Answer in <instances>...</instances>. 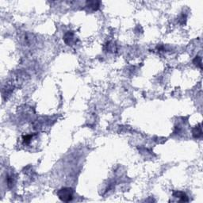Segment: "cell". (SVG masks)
<instances>
[{
    "mask_svg": "<svg viewBox=\"0 0 203 203\" xmlns=\"http://www.w3.org/2000/svg\"><path fill=\"white\" fill-rule=\"evenodd\" d=\"M57 196L62 202H70L73 198V190L70 187H64L57 191Z\"/></svg>",
    "mask_w": 203,
    "mask_h": 203,
    "instance_id": "1",
    "label": "cell"
},
{
    "mask_svg": "<svg viewBox=\"0 0 203 203\" xmlns=\"http://www.w3.org/2000/svg\"><path fill=\"white\" fill-rule=\"evenodd\" d=\"M64 41H65V43L67 44L72 45V44L76 41L75 38H74V33H73L72 32H70V31L69 32L66 33L64 37Z\"/></svg>",
    "mask_w": 203,
    "mask_h": 203,
    "instance_id": "2",
    "label": "cell"
},
{
    "mask_svg": "<svg viewBox=\"0 0 203 203\" xmlns=\"http://www.w3.org/2000/svg\"><path fill=\"white\" fill-rule=\"evenodd\" d=\"M173 196H174V197L179 198V201H181V202H188L189 201L188 197L186 196V195L184 192L176 190V191L173 192Z\"/></svg>",
    "mask_w": 203,
    "mask_h": 203,
    "instance_id": "3",
    "label": "cell"
},
{
    "mask_svg": "<svg viewBox=\"0 0 203 203\" xmlns=\"http://www.w3.org/2000/svg\"><path fill=\"white\" fill-rule=\"evenodd\" d=\"M33 135H26L23 136V141L25 144H29L30 142V140H32Z\"/></svg>",
    "mask_w": 203,
    "mask_h": 203,
    "instance_id": "7",
    "label": "cell"
},
{
    "mask_svg": "<svg viewBox=\"0 0 203 203\" xmlns=\"http://www.w3.org/2000/svg\"><path fill=\"white\" fill-rule=\"evenodd\" d=\"M87 6H89L93 10H97L100 6V2L98 1H87Z\"/></svg>",
    "mask_w": 203,
    "mask_h": 203,
    "instance_id": "5",
    "label": "cell"
},
{
    "mask_svg": "<svg viewBox=\"0 0 203 203\" xmlns=\"http://www.w3.org/2000/svg\"><path fill=\"white\" fill-rule=\"evenodd\" d=\"M193 62H194V64H195V65H197V67H199L202 69V57H200V56H196L195 58V60H193Z\"/></svg>",
    "mask_w": 203,
    "mask_h": 203,
    "instance_id": "6",
    "label": "cell"
},
{
    "mask_svg": "<svg viewBox=\"0 0 203 203\" xmlns=\"http://www.w3.org/2000/svg\"><path fill=\"white\" fill-rule=\"evenodd\" d=\"M193 133V136L195 138H200L202 136V125H199L198 126H196L195 128L193 129L192 131Z\"/></svg>",
    "mask_w": 203,
    "mask_h": 203,
    "instance_id": "4",
    "label": "cell"
}]
</instances>
